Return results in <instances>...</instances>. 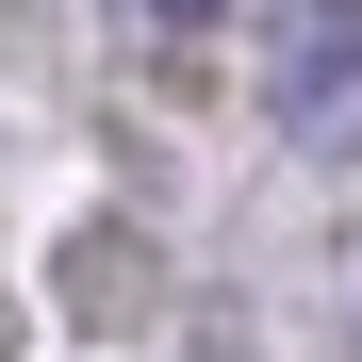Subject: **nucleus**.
Masks as SVG:
<instances>
[{"mask_svg":"<svg viewBox=\"0 0 362 362\" xmlns=\"http://www.w3.org/2000/svg\"><path fill=\"white\" fill-rule=\"evenodd\" d=\"M264 115L280 132H346L362 115V0H296L264 33Z\"/></svg>","mask_w":362,"mask_h":362,"instance_id":"f257e3e1","label":"nucleus"}]
</instances>
